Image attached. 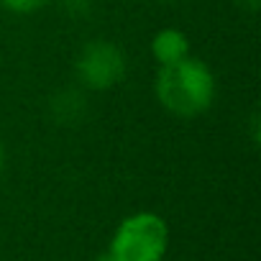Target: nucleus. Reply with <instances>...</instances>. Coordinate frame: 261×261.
Listing matches in <instances>:
<instances>
[{"instance_id": "obj_1", "label": "nucleus", "mask_w": 261, "mask_h": 261, "mask_svg": "<svg viewBox=\"0 0 261 261\" xmlns=\"http://www.w3.org/2000/svg\"><path fill=\"white\" fill-rule=\"evenodd\" d=\"M154 92L167 113L177 118H197L210 110L218 85L213 69L202 59L187 54L179 62L159 67Z\"/></svg>"}, {"instance_id": "obj_8", "label": "nucleus", "mask_w": 261, "mask_h": 261, "mask_svg": "<svg viewBox=\"0 0 261 261\" xmlns=\"http://www.w3.org/2000/svg\"><path fill=\"white\" fill-rule=\"evenodd\" d=\"M167 3H172V0H167Z\"/></svg>"}, {"instance_id": "obj_7", "label": "nucleus", "mask_w": 261, "mask_h": 261, "mask_svg": "<svg viewBox=\"0 0 261 261\" xmlns=\"http://www.w3.org/2000/svg\"><path fill=\"white\" fill-rule=\"evenodd\" d=\"M3 162H6V151H3V144H0V172H3Z\"/></svg>"}, {"instance_id": "obj_6", "label": "nucleus", "mask_w": 261, "mask_h": 261, "mask_svg": "<svg viewBox=\"0 0 261 261\" xmlns=\"http://www.w3.org/2000/svg\"><path fill=\"white\" fill-rule=\"evenodd\" d=\"M241 3H246L248 11H256V8H258V0H241Z\"/></svg>"}, {"instance_id": "obj_2", "label": "nucleus", "mask_w": 261, "mask_h": 261, "mask_svg": "<svg viewBox=\"0 0 261 261\" xmlns=\"http://www.w3.org/2000/svg\"><path fill=\"white\" fill-rule=\"evenodd\" d=\"M169 225L159 213H130L118 223L102 261H164Z\"/></svg>"}, {"instance_id": "obj_3", "label": "nucleus", "mask_w": 261, "mask_h": 261, "mask_svg": "<svg viewBox=\"0 0 261 261\" xmlns=\"http://www.w3.org/2000/svg\"><path fill=\"white\" fill-rule=\"evenodd\" d=\"M128 59L123 49L113 41L95 39L90 41L77 57V77L90 90H110L125 77Z\"/></svg>"}, {"instance_id": "obj_5", "label": "nucleus", "mask_w": 261, "mask_h": 261, "mask_svg": "<svg viewBox=\"0 0 261 261\" xmlns=\"http://www.w3.org/2000/svg\"><path fill=\"white\" fill-rule=\"evenodd\" d=\"M49 0H0V6H3L8 13H16V16H29V13H36L41 11Z\"/></svg>"}, {"instance_id": "obj_4", "label": "nucleus", "mask_w": 261, "mask_h": 261, "mask_svg": "<svg viewBox=\"0 0 261 261\" xmlns=\"http://www.w3.org/2000/svg\"><path fill=\"white\" fill-rule=\"evenodd\" d=\"M187 54H190V41H187L185 31H179V29H162V31L154 34V39H151V57L156 59L159 67L179 62Z\"/></svg>"}]
</instances>
